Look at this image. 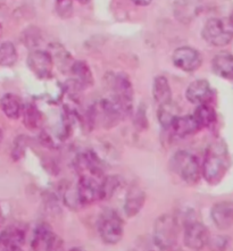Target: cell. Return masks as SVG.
Returning a JSON list of instances; mask_svg holds the SVG:
<instances>
[{"label": "cell", "mask_w": 233, "mask_h": 251, "mask_svg": "<svg viewBox=\"0 0 233 251\" xmlns=\"http://www.w3.org/2000/svg\"><path fill=\"white\" fill-rule=\"evenodd\" d=\"M231 166L230 152L224 140L211 142L206 149L202 174L209 185L220 184Z\"/></svg>", "instance_id": "6da1fadb"}, {"label": "cell", "mask_w": 233, "mask_h": 251, "mask_svg": "<svg viewBox=\"0 0 233 251\" xmlns=\"http://www.w3.org/2000/svg\"><path fill=\"white\" fill-rule=\"evenodd\" d=\"M75 186L81 206H89L104 200V181L105 173H80Z\"/></svg>", "instance_id": "7a4b0ae2"}, {"label": "cell", "mask_w": 233, "mask_h": 251, "mask_svg": "<svg viewBox=\"0 0 233 251\" xmlns=\"http://www.w3.org/2000/svg\"><path fill=\"white\" fill-rule=\"evenodd\" d=\"M170 167L186 184H196L200 180L202 166L198 157L188 150L175 152L170 161Z\"/></svg>", "instance_id": "3957f363"}, {"label": "cell", "mask_w": 233, "mask_h": 251, "mask_svg": "<svg viewBox=\"0 0 233 251\" xmlns=\"http://www.w3.org/2000/svg\"><path fill=\"white\" fill-rule=\"evenodd\" d=\"M180 225L174 215L164 214L155 222L154 243L159 250H172L178 245Z\"/></svg>", "instance_id": "277c9868"}, {"label": "cell", "mask_w": 233, "mask_h": 251, "mask_svg": "<svg viewBox=\"0 0 233 251\" xmlns=\"http://www.w3.org/2000/svg\"><path fill=\"white\" fill-rule=\"evenodd\" d=\"M202 37L214 47H225L231 44L233 38V25L231 16L213 17L205 23Z\"/></svg>", "instance_id": "5b68a950"}, {"label": "cell", "mask_w": 233, "mask_h": 251, "mask_svg": "<svg viewBox=\"0 0 233 251\" xmlns=\"http://www.w3.org/2000/svg\"><path fill=\"white\" fill-rule=\"evenodd\" d=\"M98 232L104 243L109 246L117 245L123 238L124 227L122 218L116 211L107 209L100 215L98 220Z\"/></svg>", "instance_id": "8992f818"}, {"label": "cell", "mask_w": 233, "mask_h": 251, "mask_svg": "<svg viewBox=\"0 0 233 251\" xmlns=\"http://www.w3.org/2000/svg\"><path fill=\"white\" fill-rule=\"evenodd\" d=\"M110 88H112V98L121 107L124 116L127 117L132 113L133 109V87H132L130 78L127 74L120 73L113 75L110 78Z\"/></svg>", "instance_id": "52a82bcc"}, {"label": "cell", "mask_w": 233, "mask_h": 251, "mask_svg": "<svg viewBox=\"0 0 233 251\" xmlns=\"http://www.w3.org/2000/svg\"><path fill=\"white\" fill-rule=\"evenodd\" d=\"M183 241L185 247L191 250H202L209 245V231L205 225L193 218L185 220Z\"/></svg>", "instance_id": "ba28073f"}, {"label": "cell", "mask_w": 233, "mask_h": 251, "mask_svg": "<svg viewBox=\"0 0 233 251\" xmlns=\"http://www.w3.org/2000/svg\"><path fill=\"white\" fill-rule=\"evenodd\" d=\"M62 239L52 231V227L49 224L41 223L35 227L31 241L32 250L52 251L62 249Z\"/></svg>", "instance_id": "9c48e42d"}, {"label": "cell", "mask_w": 233, "mask_h": 251, "mask_svg": "<svg viewBox=\"0 0 233 251\" xmlns=\"http://www.w3.org/2000/svg\"><path fill=\"white\" fill-rule=\"evenodd\" d=\"M172 60L179 70L191 73L200 69L203 64V57L198 50L189 46L179 47L172 55Z\"/></svg>", "instance_id": "30bf717a"}, {"label": "cell", "mask_w": 233, "mask_h": 251, "mask_svg": "<svg viewBox=\"0 0 233 251\" xmlns=\"http://www.w3.org/2000/svg\"><path fill=\"white\" fill-rule=\"evenodd\" d=\"M26 64L28 70L40 80H48L52 77L53 62L49 51L33 50L28 53Z\"/></svg>", "instance_id": "8fae6325"}, {"label": "cell", "mask_w": 233, "mask_h": 251, "mask_svg": "<svg viewBox=\"0 0 233 251\" xmlns=\"http://www.w3.org/2000/svg\"><path fill=\"white\" fill-rule=\"evenodd\" d=\"M185 98L193 105L200 103H209L214 98V90L210 88V84L206 80H197L186 88Z\"/></svg>", "instance_id": "7c38bea8"}, {"label": "cell", "mask_w": 233, "mask_h": 251, "mask_svg": "<svg viewBox=\"0 0 233 251\" xmlns=\"http://www.w3.org/2000/svg\"><path fill=\"white\" fill-rule=\"evenodd\" d=\"M25 243V231L22 227L12 225L0 232V251L22 250Z\"/></svg>", "instance_id": "4fadbf2b"}, {"label": "cell", "mask_w": 233, "mask_h": 251, "mask_svg": "<svg viewBox=\"0 0 233 251\" xmlns=\"http://www.w3.org/2000/svg\"><path fill=\"white\" fill-rule=\"evenodd\" d=\"M210 218L215 226L222 231H228L233 226V205L231 201L215 203L210 209Z\"/></svg>", "instance_id": "5bb4252c"}, {"label": "cell", "mask_w": 233, "mask_h": 251, "mask_svg": "<svg viewBox=\"0 0 233 251\" xmlns=\"http://www.w3.org/2000/svg\"><path fill=\"white\" fill-rule=\"evenodd\" d=\"M146 202V193L139 185H132L125 196L124 213L129 218L137 216Z\"/></svg>", "instance_id": "9a60e30c"}, {"label": "cell", "mask_w": 233, "mask_h": 251, "mask_svg": "<svg viewBox=\"0 0 233 251\" xmlns=\"http://www.w3.org/2000/svg\"><path fill=\"white\" fill-rule=\"evenodd\" d=\"M168 128L172 130L173 134L178 138L189 137V135L195 134L200 130L199 125L197 123L196 118L193 117V115H185V116L178 115Z\"/></svg>", "instance_id": "2e32d148"}, {"label": "cell", "mask_w": 233, "mask_h": 251, "mask_svg": "<svg viewBox=\"0 0 233 251\" xmlns=\"http://www.w3.org/2000/svg\"><path fill=\"white\" fill-rule=\"evenodd\" d=\"M211 70L217 76L225 80L233 77V57L229 52L217 53L211 60Z\"/></svg>", "instance_id": "e0dca14e"}, {"label": "cell", "mask_w": 233, "mask_h": 251, "mask_svg": "<svg viewBox=\"0 0 233 251\" xmlns=\"http://www.w3.org/2000/svg\"><path fill=\"white\" fill-rule=\"evenodd\" d=\"M21 116H22L23 120V125L30 131L39 130L42 126V123H44V116H42V113L35 103H25L22 107Z\"/></svg>", "instance_id": "ac0fdd59"}, {"label": "cell", "mask_w": 233, "mask_h": 251, "mask_svg": "<svg viewBox=\"0 0 233 251\" xmlns=\"http://www.w3.org/2000/svg\"><path fill=\"white\" fill-rule=\"evenodd\" d=\"M22 101L14 93H5L0 99V108L9 120H19L22 113Z\"/></svg>", "instance_id": "d6986e66"}, {"label": "cell", "mask_w": 233, "mask_h": 251, "mask_svg": "<svg viewBox=\"0 0 233 251\" xmlns=\"http://www.w3.org/2000/svg\"><path fill=\"white\" fill-rule=\"evenodd\" d=\"M153 96L157 105L162 106L172 101V89L170 82L163 75L155 77L153 84Z\"/></svg>", "instance_id": "ffe728a7"}, {"label": "cell", "mask_w": 233, "mask_h": 251, "mask_svg": "<svg viewBox=\"0 0 233 251\" xmlns=\"http://www.w3.org/2000/svg\"><path fill=\"white\" fill-rule=\"evenodd\" d=\"M70 72L74 75L75 80L83 87V89L91 88L95 83L90 67L83 60H75V62H73Z\"/></svg>", "instance_id": "44dd1931"}, {"label": "cell", "mask_w": 233, "mask_h": 251, "mask_svg": "<svg viewBox=\"0 0 233 251\" xmlns=\"http://www.w3.org/2000/svg\"><path fill=\"white\" fill-rule=\"evenodd\" d=\"M193 117L196 118L197 123H198L200 130L204 127H209L216 121V112L213 106L209 103H200L197 107Z\"/></svg>", "instance_id": "7402d4cb"}, {"label": "cell", "mask_w": 233, "mask_h": 251, "mask_svg": "<svg viewBox=\"0 0 233 251\" xmlns=\"http://www.w3.org/2000/svg\"><path fill=\"white\" fill-rule=\"evenodd\" d=\"M50 48H52V51L49 53L50 56H52V62H55L57 65H58L59 70L65 72V67L67 70H70L73 63H71L72 57L70 53L66 51L65 48L58 44L50 46Z\"/></svg>", "instance_id": "603a6c76"}, {"label": "cell", "mask_w": 233, "mask_h": 251, "mask_svg": "<svg viewBox=\"0 0 233 251\" xmlns=\"http://www.w3.org/2000/svg\"><path fill=\"white\" fill-rule=\"evenodd\" d=\"M17 50L10 41L2 42L0 45V66L12 67L17 62Z\"/></svg>", "instance_id": "cb8c5ba5"}, {"label": "cell", "mask_w": 233, "mask_h": 251, "mask_svg": "<svg viewBox=\"0 0 233 251\" xmlns=\"http://www.w3.org/2000/svg\"><path fill=\"white\" fill-rule=\"evenodd\" d=\"M178 107L174 105L173 101L165 103L159 106L158 108V121L164 128H168L172 122L179 115Z\"/></svg>", "instance_id": "d4e9b609"}, {"label": "cell", "mask_w": 233, "mask_h": 251, "mask_svg": "<svg viewBox=\"0 0 233 251\" xmlns=\"http://www.w3.org/2000/svg\"><path fill=\"white\" fill-rule=\"evenodd\" d=\"M27 146H28V139L25 137V135H20V137H17L15 139V141H14V146L12 149L13 160L17 161L21 158H23Z\"/></svg>", "instance_id": "484cf974"}, {"label": "cell", "mask_w": 233, "mask_h": 251, "mask_svg": "<svg viewBox=\"0 0 233 251\" xmlns=\"http://www.w3.org/2000/svg\"><path fill=\"white\" fill-rule=\"evenodd\" d=\"M57 15L62 19H69L73 13V0H55Z\"/></svg>", "instance_id": "4316f807"}, {"label": "cell", "mask_w": 233, "mask_h": 251, "mask_svg": "<svg viewBox=\"0 0 233 251\" xmlns=\"http://www.w3.org/2000/svg\"><path fill=\"white\" fill-rule=\"evenodd\" d=\"M134 126L138 131H145L148 128V118H147L146 113V107L145 105H140L137 110V113L134 115Z\"/></svg>", "instance_id": "83f0119b"}, {"label": "cell", "mask_w": 233, "mask_h": 251, "mask_svg": "<svg viewBox=\"0 0 233 251\" xmlns=\"http://www.w3.org/2000/svg\"><path fill=\"white\" fill-rule=\"evenodd\" d=\"M132 2L134 3V5L140 6V7H146V6H149L150 3H152L153 0H131Z\"/></svg>", "instance_id": "f1b7e54d"}, {"label": "cell", "mask_w": 233, "mask_h": 251, "mask_svg": "<svg viewBox=\"0 0 233 251\" xmlns=\"http://www.w3.org/2000/svg\"><path fill=\"white\" fill-rule=\"evenodd\" d=\"M78 2H80L81 5H87V3H89L91 1V0H77Z\"/></svg>", "instance_id": "f546056e"}, {"label": "cell", "mask_w": 233, "mask_h": 251, "mask_svg": "<svg viewBox=\"0 0 233 251\" xmlns=\"http://www.w3.org/2000/svg\"><path fill=\"white\" fill-rule=\"evenodd\" d=\"M3 222V215H2V211H1V208H0V226H1Z\"/></svg>", "instance_id": "4dcf8cb0"}, {"label": "cell", "mask_w": 233, "mask_h": 251, "mask_svg": "<svg viewBox=\"0 0 233 251\" xmlns=\"http://www.w3.org/2000/svg\"><path fill=\"white\" fill-rule=\"evenodd\" d=\"M2 140V130H1V127H0V141H1Z\"/></svg>", "instance_id": "1f68e13d"}, {"label": "cell", "mask_w": 233, "mask_h": 251, "mask_svg": "<svg viewBox=\"0 0 233 251\" xmlns=\"http://www.w3.org/2000/svg\"><path fill=\"white\" fill-rule=\"evenodd\" d=\"M1 31H2V26H1V24H0V35H1Z\"/></svg>", "instance_id": "d6a6232c"}]
</instances>
